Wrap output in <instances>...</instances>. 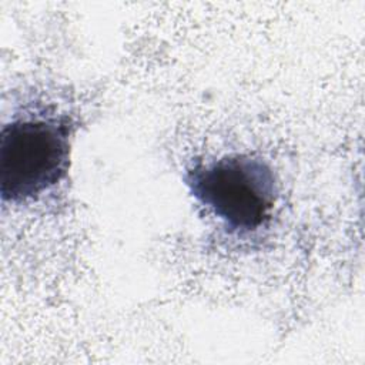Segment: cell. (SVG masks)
<instances>
[{"label": "cell", "mask_w": 365, "mask_h": 365, "mask_svg": "<svg viewBox=\"0 0 365 365\" xmlns=\"http://www.w3.org/2000/svg\"><path fill=\"white\" fill-rule=\"evenodd\" d=\"M76 121L66 113L24 111L4 123L0 134V197L3 202L36 201L68 173Z\"/></svg>", "instance_id": "6da1fadb"}, {"label": "cell", "mask_w": 365, "mask_h": 365, "mask_svg": "<svg viewBox=\"0 0 365 365\" xmlns=\"http://www.w3.org/2000/svg\"><path fill=\"white\" fill-rule=\"evenodd\" d=\"M184 182L198 205L232 235H250L268 225L278 200L271 165L251 154L195 160Z\"/></svg>", "instance_id": "7a4b0ae2"}]
</instances>
